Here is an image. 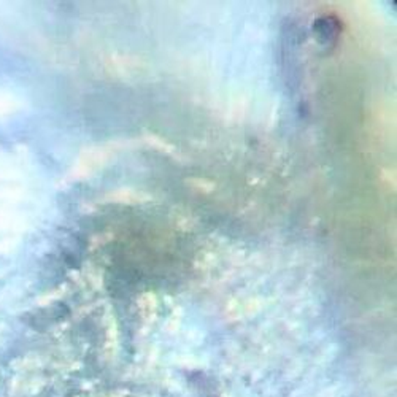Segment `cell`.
Instances as JSON below:
<instances>
[{
	"mask_svg": "<svg viewBox=\"0 0 397 397\" xmlns=\"http://www.w3.org/2000/svg\"><path fill=\"white\" fill-rule=\"evenodd\" d=\"M313 31L321 45H332L336 43L337 37L340 36V22H338L337 18H334V16H323V18L316 20Z\"/></svg>",
	"mask_w": 397,
	"mask_h": 397,
	"instance_id": "obj_1",
	"label": "cell"
}]
</instances>
